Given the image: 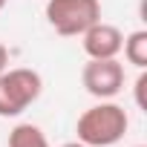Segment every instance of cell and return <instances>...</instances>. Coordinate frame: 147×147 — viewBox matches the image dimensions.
I'll list each match as a JSON object with an SVG mask.
<instances>
[{
	"label": "cell",
	"mask_w": 147,
	"mask_h": 147,
	"mask_svg": "<svg viewBox=\"0 0 147 147\" xmlns=\"http://www.w3.org/2000/svg\"><path fill=\"white\" fill-rule=\"evenodd\" d=\"M127 130H130V115L113 98L84 110L75 124L78 141H84L87 147H113L127 136Z\"/></svg>",
	"instance_id": "1"
},
{
	"label": "cell",
	"mask_w": 147,
	"mask_h": 147,
	"mask_svg": "<svg viewBox=\"0 0 147 147\" xmlns=\"http://www.w3.org/2000/svg\"><path fill=\"white\" fill-rule=\"evenodd\" d=\"M43 92V78L29 66H6L0 72V118L23 115Z\"/></svg>",
	"instance_id": "2"
},
{
	"label": "cell",
	"mask_w": 147,
	"mask_h": 147,
	"mask_svg": "<svg viewBox=\"0 0 147 147\" xmlns=\"http://www.w3.org/2000/svg\"><path fill=\"white\" fill-rule=\"evenodd\" d=\"M46 20L61 38H81L101 20V0H46Z\"/></svg>",
	"instance_id": "3"
},
{
	"label": "cell",
	"mask_w": 147,
	"mask_h": 147,
	"mask_svg": "<svg viewBox=\"0 0 147 147\" xmlns=\"http://www.w3.org/2000/svg\"><path fill=\"white\" fill-rule=\"evenodd\" d=\"M81 84L92 98L110 101L124 90V63L118 58H104V61L90 58L81 69Z\"/></svg>",
	"instance_id": "4"
},
{
	"label": "cell",
	"mask_w": 147,
	"mask_h": 147,
	"mask_svg": "<svg viewBox=\"0 0 147 147\" xmlns=\"http://www.w3.org/2000/svg\"><path fill=\"white\" fill-rule=\"evenodd\" d=\"M81 46L87 52V58L92 61H104V58H118L121 46H124V32L113 23H92L84 35H81Z\"/></svg>",
	"instance_id": "5"
},
{
	"label": "cell",
	"mask_w": 147,
	"mask_h": 147,
	"mask_svg": "<svg viewBox=\"0 0 147 147\" xmlns=\"http://www.w3.org/2000/svg\"><path fill=\"white\" fill-rule=\"evenodd\" d=\"M6 147H52V144H49L46 133H43L38 124H32V121H20V124L12 127Z\"/></svg>",
	"instance_id": "6"
},
{
	"label": "cell",
	"mask_w": 147,
	"mask_h": 147,
	"mask_svg": "<svg viewBox=\"0 0 147 147\" xmlns=\"http://www.w3.org/2000/svg\"><path fill=\"white\" fill-rule=\"evenodd\" d=\"M127 63H133L136 69H144L147 66V32L144 29H136L124 38V46H121Z\"/></svg>",
	"instance_id": "7"
},
{
	"label": "cell",
	"mask_w": 147,
	"mask_h": 147,
	"mask_svg": "<svg viewBox=\"0 0 147 147\" xmlns=\"http://www.w3.org/2000/svg\"><path fill=\"white\" fill-rule=\"evenodd\" d=\"M144 87H147V75H144V69H141V75L136 78V104L141 107V110H147V101H144Z\"/></svg>",
	"instance_id": "8"
},
{
	"label": "cell",
	"mask_w": 147,
	"mask_h": 147,
	"mask_svg": "<svg viewBox=\"0 0 147 147\" xmlns=\"http://www.w3.org/2000/svg\"><path fill=\"white\" fill-rule=\"evenodd\" d=\"M6 66H9V49H6L3 43H0V72H3Z\"/></svg>",
	"instance_id": "9"
},
{
	"label": "cell",
	"mask_w": 147,
	"mask_h": 147,
	"mask_svg": "<svg viewBox=\"0 0 147 147\" xmlns=\"http://www.w3.org/2000/svg\"><path fill=\"white\" fill-rule=\"evenodd\" d=\"M61 147H87V144H84V141H78V138H75V141H66V144H61Z\"/></svg>",
	"instance_id": "10"
},
{
	"label": "cell",
	"mask_w": 147,
	"mask_h": 147,
	"mask_svg": "<svg viewBox=\"0 0 147 147\" xmlns=\"http://www.w3.org/2000/svg\"><path fill=\"white\" fill-rule=\"evenodd\" d=\"M6 3H9V0H0V12H3V9H6Z\"/></svg>",
	"instance_id": "11"
},
{
	"label": "cell",
	"mask_w": 147,
	"mask_h": 147,
	"mask_svg": "<svg viewBox=\"0 0 147 147\" xmlns=\"http://www.w3.org/2000/svg\"><path fill=\"white\" fill-rule=\"evenodd\" d=\"M136 147H141V144H136Z\"/></svg>",
	"instance_id": "12"
}]
</instances>
